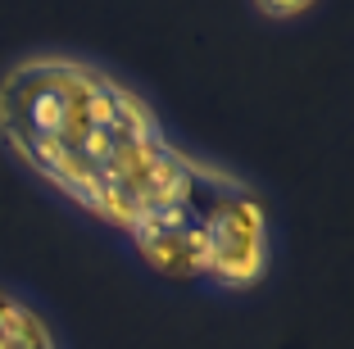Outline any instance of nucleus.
Here are the masks:
<instances>
[{
	"mask_svg": "<svg viewBox=\"0 0 354 349\" xmlns=\"http://www.w3.org/2000/svg\"><path fill=\"white\" fill-rule=\"evenodd\" d=\"M318 0H254V10L263 14V19H277V23H286V19H300V14H309Z\"/></svg>",
	"mask_w": 354,
	"mask_h": 349,
	"instance_id": "7ed1b4c3",
	"label": "nucleus"
},
{
	"mask_svg": "<svg viewBox=\"0 0 354 349\" xmlns=\"http://www.w3.org/2000/svg\"><path fill=\"white\" fill-rule=\"evenodd\" d=\"M0 145L168 281H200L214 218L254 186L187 150L127 77L68 50H32L0 73Z\"/></svg>",
	"mask_w": 354,
	"mask_h": 349,
	"instance_id": "f257e3e1",
	"label": "nucleus"
},
{
	"mask_svg": "<svg viewBox=\"0 0 354 349\" xmlns=\"http://www.w3.org/2000/svg\"><path fill=\"white\" fill-rule=\"evenodd\" d=\"M0 349H64L55 322L28 295L0 286Z\"/></svg>",
	"mask_w": 354,
	"mask_h": 349,
	"instance_id": "f03ea898",
	"label": "nucleus"
}]
</instances>
